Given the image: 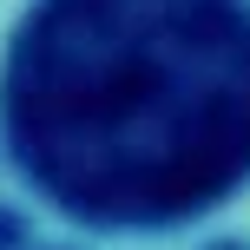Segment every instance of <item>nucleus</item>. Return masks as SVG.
Listing matches in <instances>:
<instances>
[{"label":"nucleus","mask_w":250,"mask_h":250,"mask_svg":"<svg viewBox=\"0 0 250 250\" xmlns=\"http://www.w3.org/2000/svg\"><path fill=\"white\" fill-rule=\"evenodd\" d=\"M0 151L86 230H178L250 191V0H26L0 46Z\"/></svg>","instance_id":"nucleus-1"}]
</instances>
